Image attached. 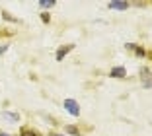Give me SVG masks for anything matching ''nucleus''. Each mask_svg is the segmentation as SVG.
Wrapping results in <instances>:
<instances>
[{
  "label": "nucleus",
  "instance_id": "nucleus-9",
  "mask_svg": "<svg viewBox=\"0 0 152 136\" xmlns=\"http://www.w3.org/2000/svg\"><path fill=\"white\" fill-rule=\"evenodd\" d=\"M133 51H134V55H137V57H139V58H142V57H146V51H144V49H142V47H134V49H133Z\"/></svg>",
  "mask_w": 152,
  "mask_h": 136
},
{
  "label": "nucleus",
  "instance_id": "nucleus-14",
  "mask_svg": "<svg viewBox=\"0 0 152 136\" xmlns=\"http://www.w3.org/2000/svg\"><path fill=\"white\" fill-rule=\"evenodd\" d=\"M49 136H63V134H58V132H51Z\"/></svg>",
  "mask_w": 152,
  "mask_h": 136
},
{
  "label": "nucleus",
  "instance_id": "nucleus-16",
  "mask_svg": "<svg viewBox=\"0 0 152 136\" xmlns=\"http://www.w3.org/2000/svg\"><path fill=\"white\" fill-rule=\"evenodd\" d=\"M146 55H148V57H152V53H146Z\"/></svg>",
  "mask_w": 152,
  "mask_h": 136
},
{
  "label": "nucleus",
  "instance_id": "nucleus-12",
  "mask_svg": "<svg viewBox=\"0 0 152 136\" xmlns=\"http://www.w3.org/2000/svg\"><path fill=\"white\" fill-rule=\"evenodd\" d=\"M2 18H4V20H8V22H18V20H16V18H12V16H10L8 12H2Z\"/></svg>",
  "mask_w": 152,
  "mask_h": 136
},
{
  "label": "nucleus",
  "instance_id": "nucleus-10",
  "mask_svg": "<svg viewBox=\"0 0 152 136\" xmlns=\"http://www.w3.org/2000/svg\"><path fill=\"white\" fill-rule=\"evenodd\" d=\"M66 132H68V134H72V136H80V130H78L76 127H72V124H70V127H66Z\"/></svg>",
  "mask_w": 152,
  "mask_h": 136
},
{
  "label": "nucleus",
  "instance_id": "nucleus-5",
  "mask_svg": "<svg viewBox=\"0 0 152 136\" xmlns=\"http://www.w3.org/2000/svg\"><path fill=\"white\" fill-rule=\"evenodd\" d=\"M2 119H6L8 123H20V115L18 113H12V111H2Z\"/></svg>",
  "mask_w": 152,
  "mask_h": 136
},
{
  "label": "nucleus",
  "instance_id": "nucleus-13",
  "mask_svg": "<svg viewBox=\"0 0 152 136\" xmlns=\"http://www.w3.org/2000/svg\"><path fill=\"white\" fill-rule=\"evenodd\" d=\"M6 51H8V45H2V47H0V55H4Z\"/></svg>",
  "mask_w": 152,
  "mask_h": 136
},
{
  "label": "nucleus",
  "instance_id": "nucleus-7",
  "mask_svg": "<svg viewBox=\"0 0 152 136\" xmlns=\"http://www.w3.org/2000/svg\"><path fill=\"white\" fill-rule=\"evenodd\" d=\"M109 10H129V2H109Z\"/></svg>",
  "mask_w": 152,
  "mask_h": 136
},
{
  "label": "nucleus",
  "instance_id": "nucleus-2",
  "mask_svg": "<svg viewBox=\"0 0 152 136\" xmlns=\"http://www.w3.org/2000/svg\"><path fill=\"white\" fill-rule=\"evenodd\" d=\"M140 80H142V86L146 89H152V72L150 70L142 68V70H140Z\"/></svg>",
  "mask_w": 152,
  "mask_h": 136
},
{
  "label": "nucleus",
  "instance_id": "nucleus-11",
  "mask_svg": "<svg viewBox=\"0 0 152 136\" xmlns=\"http://www.w3.org/2000/svg\"><path fill=\"white\" fill-rule=\"evenodd\" d=\"M41 22H43V23H49V22H51L49 12H41Z\"/></svg>",
  "mask_w": 152,
  "mask_h": 136
},
{
  "label": "nucleus",
  "instance_id": "nucleus-4",
  "mask_svg": "<svg viewBox=\"0 0 152 136\" xmlns=\"http://www.w3.org/2000/svg\"><path fill=\"white\" fill-rule=\"evenodd\" d=\"M72 49H74V45H63V47H61V49L57 51V60L61 62V60H63V58H64V57H66V55L72 51Z\"/></svg>",
  "mask_w": 152,
  "mask_h": 136
},
{
  "label": "nucleus",
  "instance_id": "nucleus-3",
  "mask_svg": "<svg viewBox=\"0 0 152 136\" xmlns=\"http://www.w3.org/2000/svg\"><path fill=\"white\" fill-rule=\"evenodd\" d=\"M109 76L111 78H127V68L125 66H115V68H111Z\"/></svg>",
  "mask_w": 152,
  "mask_h": 136
},
{
  "label": "nucleus",
  "instance_id": "nucleus-6",
  "mask_svg": "<svg viewBox=\"0 0 152 136\" xmlns=\"http://www.w3.org/2000/svg\"><path fill=\"white\" fill-rule=\"evenodd\" d=\"M20 136H41L35 128H29V127H22L20 128Z\"/></svg>",
  "mask_w": 152,
  "mask_h": 136
},
{
  "label": "nucleus",
  "instance_id": "nucleus-8",
  "mask_svg": "<svg viewBox=\"0 0 152 136\" xmlns=\"http://www.w3.org/2000/svg\"><path fill=\"white\" fill-rule=\"evenodd\" d=\"M37 4H39V8H55L57 2H55V0H39Z\"/></svg>",
  "mask_w": 152,
  "mask_h": 136
},
{
  "label": "nucleus",
  "instance_id": "nucleus-15",
  "mask_svg": "<svg viewBox=\"0 0 152 136\" xmlns=\"http://www.w3.org/2000/svg\"><path fill=\"white\" fill-rule=\"evenodd\" d=\"M0 136H10V134H8V132H0Z\"/></svg>",
  "mask_w": 152,
  "mask_h": 136
},
{
  "label": "nucleus",
  "instance_id": "nucleus-1",
  "mask_svg": "<svg viewBox=\"0 0 152 136\" xmlns=\"http://www.w3.org/2000/svg\"><path fill=\"white\" fill-rule=\"evenodd\" d=\"M64 109H66L72 117H78V115H80V105H78L74 99H64Z\"/></svg>",
  "mask_w": 152,
  "mask_h": 136
}]
</instances>
